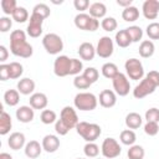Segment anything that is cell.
I'll return each instance as SVG.
<instances>
[{"mask_svg": "<svg viewBox=\"0 0 159 159\" xmlns=\"http://www.w3.org/2000/svg\"><path fill=\"white\" fill-rule=\"evenodd\" d=\"M10 51L12 55L22 58L32 56V46L26 41V34L22 30H14L10 34Z\"/></svg>", "mask_w": 159, "mask_h": 159, "instance_id": "1", "label": "cell"}, {"mask_svg": "<svg viewBox=\"0 0 159 159\" xmlns=\"http://www.w3.org/2000/svg\"><path fill=\"white\" fill-rule=\"evenodd\" d=\"M76 132L80 137H82L87 143L94 142L99 138L102 129L96 123H88V122H80L76 127Z\"/></svg>", "mask_w": 159, "mask_h": 159, "instance_id": "2", "label": "cell"}, {"mask_svg": "<svg viewBox=\"0 0 159 159\" xmlns=\"http://www.w3.org/2000/svg\"><path fill=\"white\" fill-rule=\"evenodd\" d=\"M73 104L80 111H93L98 104V99L91 92H81L75 96Z\"/></svg>", "mask_w": 159, "mask_h": 159, "instance_id": "3", "label": "cell"}, {"mask_svg": "<svg viewBox=\"0 0 159 159\" xmlns=\"http://www.w3.org/2000/svg\"><path fill=\"white\" fill-rule=\"evenodd\" d=\"M42 46H43V48L46 50L47 53L57 55L63 50V41L57 34L48 32L42 39Z\"/></svg>", "mask_w": 159, "mask_h": 159, "instance_id": "4", "label": "cell"}, {"mask_svg": "<svg viewBox=\"0 0 159 159\" xmlns=\"http://www.w3.org/2000/svg\"><path fill=\"white\" fill-rule=\"evenodd\" d=\"M157 87H159V86L147 75V76L139 82V84H137V86L134 87V89H133V96H134V98H137V99H142V98H144V97L152 94V93L155 91Z\"/></svg>", "mask_w": 159, "mask_h": 159, "instance_id": "5", "label": "cell"}, {"mask_svg": "<svg viewBox=\"0 0 159 159\" xmlns=\"http://www.w3.org/2000/svg\"><path fill=\"white\" fill-rule=\"evenodd\" d=\"M75 25L77 29L80 30H84V31H96L99 26V22L97 19L92 17L88 14L84 12H80L75 16Z\"/></svg>", "mask_w": 159, "mask_h": 159, "instance_id": "6", "label": "cell"}, {"mask_svg": "<svg viewBox=\"0 0 159 159\" xmlns=\"http://www.w3.org/2000/svg\"><path fill=\"white\" fill-rule=\"evenodd\" d=\"M124 68H125L127 76L130 80H134V81L143 80L144 68H143L142 62L138 58H128L124 63Z\"/></svg>", "mask_w": 159, "mask_h": 159, "instance_id": "7", "label": "cell"}, {"mask_svg": "<svg viewBox=\"0 0 159 159\" xmlns=\"http://www.w3.org/2000/svg\"><path fill=\"white\" fill-rule=\"evenodd\" d=\"M101 152H102V154H103L104 158L113 159V158H117L120 154L122 148H120L119 143L114 138H106L103 140V143H102Z\"/></svg>", "mask_w": 159, "mask_h": 159, "instance_id": "8", "label": "cell"}, {"mask_svg": "<svg viewBox=\"0 0 159 159\" xmlns=\"http://www.w3.org/2000/svg\"><path fill=\"white\" fill-rule=\"evenodd\" d=\"M71 61L72 58L62 55L55 58L53 62V72L57 77H66L71 72Z\"/></svg>", "mask_w": 159, "mask_h": 159, "instance_id": "9", "label": "cell"}, {"mask_svg": "<svg viewBox=\"0 0 159 159\" xmlns=\"http://www.w3.org/2000/svg\"><path fill=\"white\" fill-rule=\"evenodd\" d=\"M112 83H113V88H114V92L116 94L120 96V97H124L129 93L130 91V83H129V80L128 77L119 72L113 80H112Z\"/></svg>", "mask_w": 159, "mask_h": 159, "instance_id": "10", "label": "cell"}, {"mask_svg": "<svg viewBox=\"0 0 159 159\" xmlns=\"http://www.w3.org/2000/svg\"><path fill=\"white\" fill-rule=\"evenodd\" d=\"M113 51H114L113 40L109 36H102L97 43L96 53L102 58H108L113 55Z\"/></svg>", "mask_w": 159, "mask_h": 159, "instance_id": "11", "label": "cell"}, {"mask_svg": "<svg viewBox=\"0 0 159 159\" xmlns=\"http://www.w3.org/2000/svg\"><path fill=\"white\" fill-rule=\"evenodd\" d=\"M60 119H61L70 129L76 128L77 124L80 123V122H78L77 113H76L75 108L71 107V106H66V107L62 108V111H61V113H60Z\"/></svg>", "mask_w": 159, "mask_h": 159, "instance_id": "12", "label": "cell"}, {"mask_svg": "<svg viewBox=\"0 0 159 159\" xmlns=\"http://www.w3.org/2000/svg\"><path fill=\"white\" fill-rule=\"evenodd\" d=\"M43 20L41 16L36 15V14H31L30 16V21H29V25H27V35L30 37H39L41 34H42V24H43Z\"/></svg>", "mask_w": 159, "mask_h": 159, "instance_id": "13", "label": "cell"}, {"mask_svg": "<svg viewBox=\"0 0 159 159\" xmlns=\"http://www.w3.org/2000/svg\"><path fill=\"white\" fill-rule=\"evenodd\" d=\"M142 11L145 19L155 20L159 14V1L158 0H145L142 5Z\"/></svg>", "mask_w": 159, "mask_h": 159, "instance_id": "14", "label": "cell"}, {"mask_svg": "<svg viewBox=\"0 0 159 159\" xmlns=\"http://www.w3.org/2000/svg\"><path fill=\"white\" fill-rule=\"evenodd\" d=\"M99 104L104 108H112L116 106L117 103V94L114 91H111V89H103L101 93H99Z\"/></svg>", "mask_w": 159, "mask_h": 159, "instance_id": "15", "label": "cell"}, {"mask_svg": "<svg viewBox=\"0 0 159 159\" xmlns=\"http://www.w3.org/2000/svg\"><path fill=\"white\" fill-rule=\"evenodd\" d=\"M15 114L17 120L21 123H30L34 120V117H35V112L31 106H20L16 109Z\"/></svg>", "mask_w": 159, "mask_h": 159, "instance_id": "16", "label": "cell"}, {"mask_svg": "<svg viewBox=\"0 0 159 159\" xmlns=\"http://www.w3.org/2000/svg\"><path fill=\"white\" fill-rule=\"evenodd\" d=\"M25 142H26V138H25V134L24 133H21V132H14V133L10 134V137L7 139V145L12 150H19L24 145H26Z\"/></svg>", "mask_w": 159, "mask_h": 159, "instance_id": "17", "label": "cell"}, {"mask_svg": "<svg viewBox=\"0 0 159 159\" xmlns=\"http://www.w3.org/2000/svg\"><path fill=\"white\" fill-rule=\"evenodd\" d=\"M42 149L47 153H55L58 148H60V139L57 138V135L53 134H47L43 137L42 139Z\"/></svg>", "mask_w": 159, "mask_h": 159, "instance_id": "18", "label": "cell"}, {"mask_svg": "<svg viewBox=\"0 0 159 159\" xmlns=\"http://www.w3.org/2000/svg\"><path fill=\"white\" fill-rule=\"evenodd\" d=\"M30 106L34 108V109H45L47 103H48V99H47V96L45 93H41V92H36V93H32L30 96Z\"/></svg>", "mask_w": 159, "mask_h": 159, "instance_id": "19", "label": "cell"}, {"mask_svg": "<svg viewBox=\"0 0 159 159\" xmlns=\"http://www.w3.org/2000/svg\"><path fill=\"white\" fill-rule=\"evenodd\" d=\"M78 55L84 61H91L96 56V48L91 42H82L78 47Z\"/></svg>", "mask_w": 159, "mask_h": 159, "instance_id": "20", "label": "cell"}, {"mask_svg": "<svg viewBox=\"0 0 159 159\" xmlns=\"http://www.w3.org/2000/svg\"><path fill=\"white\" fill-rule=\"evenodd\" d=\"M42 152V145L37 140H30L25 145V155L30 159H36Z\"/></svg>", "mask_w": 159, "mask_h": 159, "instance_id": "21", "label": "cell"}, {"mask_svg": "<svg viewBox=\"0 0 159 159\" xmlns=\"http://www.w3.org/2000/svg\"><path fill=\"white\" fill-rule=\"evenodd\" d=\"M16 87H17L19 93L25 94V96H29V94H31L35 91V82L31 78L25 77V78H21L17 82V86Z\"/></svg>", "mask_w": 159, "mask_h": 159, "instance_id": "22", "label": "cell"}, {"mask_svg": "<svg viewBox=\"0 0 159 159\" xmlns=\"http://www.w3.org/2000/svg\"><path fill=\"white\" fill-rule=\"evenodd\" d=\"M143 123V118L139 113L137 112H130L125 116V125L128 127V129H138Z\"/></svg>", "mask_w": 159, "mask_h": 159, "instance_id": "23", "label": "cell"}, {"mask_svg": "<svg viewBox=\"0 0 159 159\" xmlns=\"http://www.w3.org/2000/svg\"><path fill=\"white\" fill-rule=\"evenodd\" d=\"M154 51H155V46L153 43V41L150 40H144L140 42L139 45V55L143 57V58H149L154 55Z\"/></svg>", "mask_w": 159, "mask_h": 159, "instance_id": "24", "label": "cell"}, {"mask_svg": "<svg viewBox=\"0 0 159 159\" xmlns=\"http://www.w3.org/2000/svg\"><path fill=\"white\" fill-rule=\"evenodd\" d=\"M12 127V122H11V117L7 112H5L4 109H1V116H0V134L1 135H6L10 129Z\"/></svg>", "mask_w": 159, "mask_h": 159, "instance_id": "25", "label": "cell"}, {"mask_svg": "<svg viewBox=\"0 0 159 159\" xmlns=\"http://www.w3.org/2000/svg\"><path fill=\"white\" fill-rule=\"evenodd\" d=\"M107 14V6L103 2H93L89 6V15L94 19H101L104 17Z\"/></svg>", "mask_w": 159, "mask_h": 159, "instance_id": "26", "label": "cell"}, {"mask_svg": "<svg viewBox=\"0 0 159 159\" xmlns=\"http://www.w3.org/2000/svg\"><path fill=\"white\" fill-rule=\"evenodd\" d=\"M4 102L10 106V107H15L17 106V103L20 102V93L17 89H7L4 93Z\"/></svg>", "mask_w": 159, "mask_h": 159, "instance_id": "27", "label": "cell"}, {"mask_svg": "<svg viewBox=\"0 0 159 159\" xmlns=\"http://www.w3.org/2000/svg\"><path fill=\"white\" fill-rule=\"evenodd\" d=\"M114 40H116V43L119 47H122V48H125V47H128L132 43V40H130V37H129V35H128V32H127L125 29L124 30H119L116 34Z\"/></svg>", "mask_w": 159, "mask_h": 159, "instance_id": "28", "label": "cell"}, {"mask_svg": "<svg viewBox=\"0 0 159 159\" xmlns=\"http://www.w3.org/2000/svg\"><path fill=\"white\" fill-rule=\"evenodd\" d=\"M101 71H102V75H103L106 78H109V80H113V78L119 73L117 65L113 63V62H107V63H104V65L102 66Z\"/></svg>", "mask_w": 159, "mask_h": 159, "instance_id": "29", "label": "cell"}, {"mask_svg": "<svg viewBox=\"0 0 159 159\" xmlns=\"http://www.w3.org/2000/svg\"><path fill=\"white\" fill-rule=\"evenodd\" d=\"M122 17L127 22H134L139 17V10L135 6H128L122 11Z\"/></svg>", "mask_w": 159, "mask_h": 159, "instance_id": "30", "label": "cell"}, {"mask_svg": "<svg viewBox=\"0 0 159 159\" xmlns=\"http://www.w3.org/2000/svg\"><path fill=\"white\" fill-rule=\"evenodd\" d=\"M119 140L122 142V144L124 145H133L137 140V135L134 133V130L132 129H124L120 132V135H119Z\"/></svg>", "mask_w": 159, "mask_h": 159, "instance_id": "31", "label": "cell"}, {"mask_svg": "<svg viewBox=\"0 0 159 159\" xmlns=\"http://www.w3.org/2000/svg\"><path fill=\"white\" fill-rule=\"evenodd\" d=\"M127 155H128V159H143L145 155V152H144V148L142 145L133 144L129 147Z\"/></svg>", "mask_w": 159, "mask_h": 159, "instance_id": "32", "label": "cell"}, {"mask_svg": "<svg viewBox=\"0 0 159 159\" xmlns=\"http://www.w3.org/2000/svg\"><path fill=\"white\" fill-rule=\"evenodd\" d=\"M40 119L43 124H52L57 120V114L52 109H43L40 114Z\"/></svg>", "mask_w": 159, "mask_h": 159, "instance_id": "33", "label": "cell"}, {"mask_svg": "<svg viewBox=\"0 0 159 159\" xmlns=\"http://www.w3.org/2000/svg\"><path fill=\"white\" fill-rule=\"evenodd\" d=\"M9 68H10V80L20 78L21 75L24 73V67L19 62H10L9 63Z\"/></svg>", "mask_w": 159, "mask_h": 159, "instance_id": "34", "label": "cell"}, {"mask_svg": "<svg viewBox=\"0 0 159 159\" xmlns=\"http://www.w3.org/2000/svg\"><path fill=\"white\" fill-rule=\"evenodd\" d=\"M12 20H15L16 22H20V24L25 22L26 20H29V11L22 6H17V9L12 14Z\"/></svg>", "mask_w": 159, "mask_h": 159, "instance_id": "35", "label": "cell"}, {"mask_svg": "<svg viewBox=\"0 0 159 159\" xmlns=\"http://www.w3.org/2000/svg\"><path fill=\"white\" fill-rule=\"evenodd\" d=\"M125 30H127V32H128L132 42H138L139 40H142V37H143V30L139 26L133 25V26L127 27Z\"/></svg>", "mask_w": 159, "mask_h": 159, "instance_id": "36", "label": "cell"}, {"mask_svg": "<svg viewBox=\"0 0 159 159\" xmlns=\"http://www.w3.org/2000/svg\"><path fill=\"white\" fill-rule=\"evenodd\" d=\"M83 152L87 158H96L99 154V147L94 142H89L83 147Z\"/></svg>", "mask_w": 159, "mask_h": 159, "instance_id": "37", "label": "cell"}, {"mask_svg": "<svg viewBox=\"0 0 159 159\" xmlns=\"http://www.w3.org/2000/svg\"><path fill=\"white\" fill-rule=\"evenodd\" d=\"M32 14H36V15L41 16L42 19H46V17L50 16L51 10H50V7H48L46 4L40 2V4H37V5L34 6V9H32Z\"/></svg>", "mask_w": 159, "mask_h": 159, "instance_id": "38", "label": "cell"}, {"mask_svg": "<svg viewBox=\"0 0 159 159\" xmlns=\"http://www.w3.org/2000/svg\"><path fill=\"white\" fill-rule=\"evenodd\" d=\"M1 9L5 15H11L17 9V4L15 0H1Z\"/></svg>", "mask_w": 159, "mask_h": 159, "instance_id": "39", "label": "cell"}, {"mask_svg": "<svg viewBox=\"0 0 159 159\" xmlns=\"http://www.w3.org/2000/svg\"><path fill=\"white\" fill-rule=\"evenodd\" d=\"M101 26H102V29H103L104 31H107V32H112V31H114V30L117 29L118 24H117V20H116L114 17L108 16V17H104V19L102 20Z\"/></svg>", "mask_w": 159, "mask_h": 159, "instance_id": "40", "label": "cell"}, {"mask_svg": "<svg viewBox=\"0 0 159 159\" xmlns=\"http://www.w3.org/2000/svg\"><path fill=\"white\" fill-rule=\"evenodd\" d=\"M91 82L83 76V75H78V76H75L73 78V86L78 89H87L91 87Z\"/></svg>", "mask_w": 159, "mask_h": 159, "instance_id": "41", "label": "cell"}, {"mask_svg": "<svg viewBox=\"0 0 159 159\" xmlns=\"http://www.w3.org/2000/svg\"><path fill=\"white\" fill-rule=\"evenodd\" d=\"M145 31L150 40H159V22H150L147 26Z\"/></svg>", "mask_w": 159, "mask_h": 159, "instance_id": "42", "label": "cell"}, {"mask_svg": "<svg viewBox=\"0 0 159 159\" xmlns=\"http://www.w3.org/2000/svg\"><path fill=\"white\" fill-rule=\"evenodd\" d=\"M83 76L91 82V83H94L97 80H98V71L94 68V67H87L86 70H83Z\"/></svg>", "mask_w": 159, "mask_h": 159, "instance_id": "43", "label": "cell"}, {"mask_svg": "<svg viewBox=\"0 0 159 159\" xmlns=\"http://www.w3.org/2000/svg\"><path fill=\"white\" fill-rule=\"evenodd\" d=\"M144 132H145V134H148L150 137L157 135L159 133V125H158V123H155V122H147L144 124Z\"/></svg>", "mask_w": 159, "mask_h": 159, "instance_id": "44", "label": "cell"}, {"mask_svg": "<svg viewBox=\"0 0 159 159\" xmlns=\"http://www.w3.org/2000/svg\"><path fill=\"white\" fill-rule=\"evenodd\" d=\"M145 119L147 122H155L158 123L159 122V109L153 107V108H149L147 112H145Z\"/></svg>", "mask_w": 159, "mask_h": 159, "instance_id": "45", "label": "cell"}, {"mask_svg": "<svg viewBox=\"0 0 159 159\" xmlns=\"http://www.w3.org/2000/svg\"><path fill=\"white\" fill-rule=\"evenodd\" d=\"M83 70V63L81 60H77V58H72L71 61V72L70 75H73V76H78V73Z\"/></svg>", "mask_w": 159, "mask_h": 159, "instance_id": "46", "label": "cell"}, {"mask_svg": "<svg viewBox=\"0 0 159 159\" xmlns=\"http://www.w3.org/2000/svg\"><path fill=\"white\" fill-rule=\"evenodd\" d=\"M55 130L57 134L60 135H66L68 132H70V128L61 120V119H57L56 123H55Z\"/></svg>", "mask_w": 159, "mask_h": 159, "instance_id": "47", "label": "cell"}, {"mask_svg": "<svg viewBox=\"0 0 159 159\" xmlns=\"http://www.w3.org/2000/svg\"><path fill=\"white\" fill-rule=\"evenodd\" d=\"M12 26V20L7 16L0 17V31L1 32H7Z\"/></svg>", "mask_w": 159, "mask_h": 159, "instance_id": "48", "label": "cell"}, {"mask_svg": "<svg viewBox=\"0 0 159 159\" xmlns=\"http://www.w3.org/2000/svg\"><path fill=\"white\" fill-rule=\"evenodd\" d=\"M73 6H75V9L76 10H78V11H84V10H87L91 5H89V1L88 0H75L73 1Z\"/></svg>", "mask_w": 159, "mask_h": 159, "instance_id": "49", "label": "cell"}, {"mask_svg": "<svg viewBox=\"0 0 159 159\" xmlns=\"http://www.w3.org/2000/svg\"><path fill=\"white\" fill-rule=\"evenodd\" d=\"M0 80L1 81L10 80V68H9V65L6 63L0 65Z\"/></svg>", "mask_w": 159, "mask_h": 159, "instance_id": "50", "label": "cell"}, {"mask_svg": "<svg viewBox=\"0 0 159 159\" xmlns=\"http://www.w3.org/2000/svg\"><path fill=\"white\" fill-rule=\"evenodd\" d=\"M7 56H9L7 48H6L4 45H1V46H0V61H1V62H5V61L7 60Z\"/></svg>", "mask_w": 159, "mask_h": 159, "instance_id": "51", "label": "cell"}, {"mask_svg": "<svg viewBox=\"0 0 159 159\" xmlns=\"http://www.w3.org/2000/svg\"><path fill=\"white\" fill-rule=\"evenodd\" d=\"M147 75H148V76H149V77H150V78L159 86V72H158V71H150V72L147 73Z\"/></svg>", "mask_w": 159, "mask_h": 159, "instance_id": "52", "label": "cell"}, {"mask_svg": "<svg viewBox=\"0 0 159 159\" xmlns=\"http://www.w3.org/2000/svg\"><path fill=\"white\" fill-rule=\"evenodd\" d=\"M132 2H133V0H117V4L119 6H123L124 9L128 6H132Z\"/></svg>", "mask_w": 159, "mask_h": 159, "instance_id": "53", "label": "cell"}, {"mask_svg": "<svg viewBox=\"0 0 159 159\" xmlns=\"http://www.w3.org/2000/svg\"><path fill=\"white\" fill-rule=\"evenodd\" d=\"M0 159H12V157H11L9 153H5V152H4V153L0 154Z\"/></svg>", "mask_w": 159, "mask_h": 159, "instance_id": "54", "label": "cell"}, {"mask_svg": "<svg viewBox=\"0 0 159 159\" xmlns=\"http://www.w3.org/2000/svg\"><path fill=\"white\" fill-rule=\"evenodd\" d=\"M76 159H84V158H76Z\"/></svg>", "mask_w": 159, "mask_h": 159, "instance_id": "55", "label": "cell"}]
</instances>
